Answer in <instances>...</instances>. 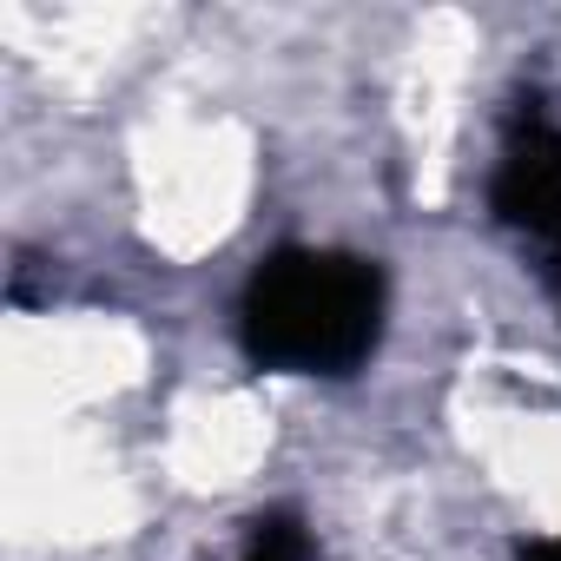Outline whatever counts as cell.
<instances>
[{
    "instance_id": "cell-4",
    "label": "cell",
    "mask_w": 561,
    "mask_h": 561,
    "mask_svg": "<svg viewBox=\"0 0 561 561\" xmlns=\"http://www.w3.org/2000/svg\"><path fill=\"white\" fill-rule=\"evenodd\" d=\"M515 561H561V535H522Z\"/></svg>"
},
{
    "instance_id": "cell-5",
    "label": "cell",
    "mask_w": 561,
    "mask_h": 561,
    "mask_svg": "<svg viewBox=\"0 0 561 561\" xmlns=\"http://www.w3.org/2000/svg\"><path fill=\"white\" fill-rule=\"evenodd\" d=\"M548 285H554V298H561V251L548 257Z\"/></svg>"
},
{
    "instance_id": "cell-2",
    "label": "cell",
    "mask_w": 561,
    "mask_h": 561,
    "mask_svg": "<svg viewBox=\"0 0 561 561\" xmlns=\"http://www.w3.org/2000/svg\"><path fill=\"white\" fill-rule=\"evenodd\" d=\"M495 225L535 238L548 257L561 251V119L541 93H522L502 119V152L489 172Z\"/></svg>"
},
{
    "instance_id": "cell-3",
    "label": "cell",
    "mask_w": 561,
    "mask_h": 561,
    "mask_svg": "<svg viewBox=\"0 0 561 561\" xmlns=\"http://www.w3.org/2000/svg\"><path fill=\"white\" fill-rule=\"evenodd\" d=\"M238 561H318V535L298 508H257L244 522Z\"/></svg>"
},
{
    "instance_id": "cell-1",
    "label": "cell",
    "mask_w": 561,
    "mask_h": 561,
    "mask_svg": "<svg viewBox=\"0 0 561 561\" xmlns=\"http://www.w3.org/2000/svg\"><path fill=\"white\" fill-rule=\"evenodd\" d=\"M383 264L337 244H277L238 291V351L277 377H351L383 344Z\"/></svg>"
}]
</instances>
